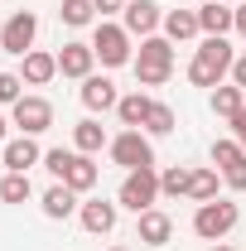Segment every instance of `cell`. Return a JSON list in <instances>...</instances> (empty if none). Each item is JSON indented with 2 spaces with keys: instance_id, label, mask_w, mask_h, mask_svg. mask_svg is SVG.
<instances>
[{
  "instance_id": "9c48e42d",
  "label": "cell",
  "mask_w": 246,
  "mask_h": 251,
  "mask_svg": "<svg viewBox=\"0 0 246 251\" xmlns=\"http://www.w3.org/2000/svg\"><path fill=\"white\" fill-rule=\"evenodd\" d=\"M121 15H125V34H130V39H135V34H140V39H150V34L164 25V10H159L154 0H125Z\"/></svg>"
},
{
  "instance_id": "74e56055",
  "label": "cell",
  "mask_w": 246,
  "mask_h": 251,
  "mask_svg": "<svg viewBox=\"0 0 246 251\" xmlns=\"http://www.w3.org/2000/svg\"><path fill=\"white\" fill-rule=\"evenodd\" d=\"M111 251H125V247H111Z\"/></svg>"
},
{
  "instance_id": "4dcf8cb0",
  "label": "cell",
  "mask_w": 246,
  "mask_h": 251,
  "mask_svg": "<svg viewBox=\"0 0 246 251\" xmlns=\"http://www.w3.org/2000/svg\"><path fill=\"white\" fill-rule=\"evenodd\" d=\"M222 179H227V188L246 193V159H242V164H232V169H222Z\"/></svg>"
},
{
  "instance_id": "8d00e7d4",
  "label": "cell",
  "mask_w": 246,
  "mask_h": 251,
  "mask_svg": "<svg viewBox=\"0 0 246 251\" xmlns=\"http://www.w3.org/2000/svg\"><path fill=\"white\" fill-rule=\"evenodd\" d=\"M213 251H232V247H213Z\"/></svg>"
},
{
  "instance_id": "2e32d148",
  "label": "cell",
  "mask_w": 246,
  "mask_h": 251,
  "mask_svg": "<svg viewBox=\"0 0 246 251\" xmlns=\"http://www.w3.org/2000/svg\"><path fill=\"white\" fill-rule=\"evenodd\" d=\"M29 87H44V82H53L58 77V53H44V49H34L25 53V73H20Z\"/></svg>"
},
{
  "instance_id": "30bf717a",
  "label": "cell",
  "mask_w": 246,
  "mask_h": 251,
  "mask_svg": "<svg viewBox=\"0 0 246 251\" xmlns=\"http://www.w3.org/2000/svg\"><path fill=\"white\" fill-rule=\"evenodd\" d=\"M92 63H97V53H92V44H63L58 49V73L63 77H92Z\"/></svg>"
},
{
  "instance_id": "603a6c76",
  "label": "cell",
  "mask_w": 246,
  "mask_h": 251,
  "mask_svg": "<svg viewBox=\"0 0 246 251\" xmlns=\"http://www.w3.org/2000/svg\"><path fill=\"white\" fill-rule=\"evenodd\" d=\"M188 179H193V169L174 164V169L159 174V193H164V198H188Z\"/></svg>"
},
{
  "instance_id": "5b68a950",
  "label": "cell",
  "mask_w": 246,
  "mask_h": 251,
  "mask_svg": "<svg viewBox=\"0 0 246 251\" xmlns=\"http://www.w3.org/2000/svg\"><path fill=\"white\" fill-rule=\"evenodd\" d=\"M154 198H159V174H154V169H130L116 203L130 208V213L140 218V213H150V208H154Z\"/></svg>"
},
{
  "instance_id": "836d02e7",
  "label": "cell",
  "mask_w": 246,
  "mask_h": 251,
  "mask_svg": "<svg viewBox=\"0 0 246 251\" xmlns=\"http://www.w3.org/2000/svg\"><path fill=\"white\" fill-rule=\"evenodd\" d=\"M232 82H237V87L246 92V58H237V63H232Z\"/></svg>"
},
{
  "instance_id": "ffe728a7",
  "label": "cell",
  "mask_w": 246,
  "mask_h": 251,
  "mask_svg": "<svg viewBox=\"0 0 246 251\" xmlns=\"http://www.w3.org/2000/svg\"><path fill=\"white\" fill-rule=\"evenodd\" d=\"M73 145H77L82 155H97L101 145H111V140H106V126L92 121V116H87V121H77V126H73Z\"/></svg>"
},
{
  "instance_id": "f1b7e54d",
  "label": "cell",
  "mask_w": 246,
  "mask_h": 251,
  "mask_svg": "<svg viewBox=\"0 0 246 251\" xmlns=\"http://www.w3.org/2000/svg\"><path fill=\"white\" fill-rule=\"evenodd\" d=\"M20 87H25V77H20V73H0V106H15V101H20Z\"/></svg>"
},
{
  "instance_id": "d6a6232c",
  "label": "cell",
  "mask_w": 246,
  "mask_h": 251,
  "mask_svg": "<svg viewBox=\"0 0 246 251\" xmlns=\"http://www.w3.org/2000/svg\"><path fill=\"white\" fill-rule=\"evenodd\" d=\"M97 10H101V20H106V15H116V10H125V0H92Z\"/></svg>"
},
{
  "instance_id": "e0dca14e",
  "label": "cell",
  "mask_w": 246,
  "mask_h": 251,
  "mask_svg": "<svg viewBox=\"0 0 246 251\" xmlns=\"http://www.w3.org/2000/svg\"><path fill=\"white\" fill-rule=\"evenodd\" d=\"M77 213H82V227H87L92 237H106V232L116 227V203H101V198H92V203H82Z\"/></svg>"
},
{
  "instance_id": "ba28073f",
  "label": "cell",
  "mask_w": 246,
  "mask_h": 251,
  "mask_svg": "<svg viewBox=\"0 0 246 251\" xmlns=\"http://www.w3.org/2000/svg\"><path fill=\"white\" fill-rule=\"evenodd\" d=\"M10 111H15V126H20L25 135H44V130L53 126V106H49L44 97H20Z\"/></svg>"
},
{
  "instance_id": "d6986e66",
  "label": "cell",
  "mask_w": 246,
  "mask_h": 251,
  "mask_svg": "<svg viewBox=\"0 0 246 251\" xmlns=\"http://www.w3.org/2000/svg\"><path fill=\"white\" fill-rule=\"evenodd\" d=\"M198 34V10H164V39L169 44H184Z\"/></svg>"
},
{
  "instance_id": "4316f807",
  "label": "cell",
  "mask_w": 246,
  "mask_h": 251,
  "mask_svg": "<svg viewBox=\"0 0 246 251\" xmlns=\"http://www.w3.org/2000/svg\"><path fill=\"white\" fill-rule=\"evenodd\" d=\"M145 130H150V135H169V130H174V106L154 101V106H150V116H145Z\"/></svg>"
},
{
  "instance_id": "e575fe53",
  "label": "cell",
  "mask_w": 246,
  "mask_h": 251,
  "mask_svg": "<svg viewBox=\"0 0 246 251\" xmlns=\"http://www.w3.org/2000/svg\"><path fill=\"white\" fill-rule=\"evenodd\" d=\"M232 29H237V34L246 39V5H237V25H232Z\"/></svg>"
},
{
  "instance_id": "6da1fadb",
  "label": "cell",
  "mask_w": 246,
  "mask_h": 251,
  "mask_svg": "<svg viewBox=\"0 0 246 251\" xmlns=\"http://www.w3.org/2000/svg\"><path fill=\"white\" fill-rule=\"evenodd\" d=\"M232 63H237V53H232V44L227 39H203L198 44V53H193V63H188V82L193 87H222V77L232 73Z\"/></svg>"
},
{
  "instance_id": "ac0fdd59",
  "label": "cell",
  "mask_w": 246,
  "mask_h": 251,
  "mask_svg": "<svg viewBox=\"0 0 246 251\" xmlns=\"http://www.w3.org/2000/svg\"><path fill=\"white\" fill-rule=\"evenodd\" d=\"M77 213V193L68 184H53L49 193H44V218H53V222H63V218H73Z\"/></svg>"
},
{
  "instance_id": "8992f818",
  "label": "cell",
  "mask_w": 246,
  "mask_h": 251,
  "mask_svg": "<svg viewBox=\"0 0 246 251\" xmlns=\"http://www.w3.org/2000/svg\"><path fill=\"white\" fill-rule=\"evenodd\" d=\"M106 150H111V159L121 164L125 174H130V169H154V145L140 135V130H121Z\"/></svg>"
},
{
  "instance_id": "d4e9b609",
  "label": "cell",
  "mask_w": 246,
  "mask_h": 251,
  "mask_svg": "<svg viewBox=\"0 0 246 251\" xmlns=\"http://www.w3.org/2000/svg\"><path fill=\"white\" fill-rule=\"evenodd\" d=\"M63 25H73V29H82V25H92L97 20V5L92 0H63Z\"/></svg>"
},
{
  "instance_id": "7a4b0ae2",
  "label": "cell",
  "mask_w": 246,
  "mask_h": 251,
  "mask_svg": "<svg viewBox=\"0 0 246 251\" xmlns=\"http://www.w3.org/2000/svg\"><path fill=\"white\" fill-rule=\"evenodd\" d=\"M135 77H140V87H159V82H169V73H174V44L169 39H140V53H135Z\"/></svg>"
},
{
  "instance_id": "7402d4cb",
  "label": "cell",
  "mask_w": 246,
  "mask_h": 251,
  "mask_svg": "<svg viewBox=\"0 0 246 251\" xmlns=\"http://www.w3.org/2000/svg\"><path fill=\"white\" fill-rule=\"evenodd\" d=\"M242 106H246V92L237 87V82H227V87H213V111H217V116H227V121H232Z\"/></svg>"
},
{
  "instance_id": "f546056e",
  "label": "cell",
  "mask_w": 246,
  "mask_h": 251,
  "mask_svg": "<svg viewBox=\"0 0 246 251\" xmlns=\"http://www.w3.org/2000/svg\"><path fill=\"white\" fill-rule=\"evenodd\" d=\"M68 159H73V150H49L44 164H49V174H53V179H63V174H68Z\"/></svg>"
},
{
  "instance_id": "3957f363",
  "label": "cell",
  "mask_w": 246,
  "mask_h": 251,
  "mask_svg": "<svg viewBox=\"0 0 246 251\" xmlns=\"http://www.w3.org/2000/svg\"><path fill=\"white\" fill-rule=\"evenodd\" d=\"M237 203H227V198H213V203H198V213H193V232L203 237V242H222L232 227H237Z\"/></svg>"
},
{
  "instance_id": "52a82bcc",
  "label": "cell",
  "mask_w": 246,
  "mask_h": 251,
  "mask_svg": "<svg viewBox=\"0 0 246 251\" xmlns=\"http://www.w3.org/2000/svg\"><path fill=\"white\" fill-rule=\"evenodd\" d=\"M34 34H39V15L34 10H15L5 20V29H0V49L25 58V53H34Z\"/></svg>"
},
{
  "instance_id": "1f68e13d",
  "label": "cell",
  "mask_w": 246,
  "mask_h": 251,
  "mask_svg": "<svg viewBox=\"0 0 246 251\" xmlns=\"http://www.w3.org/2000/svg\"><path fill=\"white\" fill-rule=\"evenodd\" d=\"M232 140H242V145H246V106L232 116Z\"/></svg>"
},
{
  "instance_id": "d590c367",
  "label": "cell",
  "mask_w": 246,
  "mask_h": 251,
  "mask_svg": "<svg viewBox=\"0 0 246 251\" xmlns=\"http://www.w3.org/2000/svg\"><path fill=\"white\" fill-rule=\"evenodd\" d=\"M5 126H10V121H5V116H0V145H5Z\"/></svg>"
},
{
  "instance_id": "484cf974",
  "label": "cell",
  "mask_w": 246,
  "mask_h": 251,
  "mask_svg": "<svg viewBox=\"0 0 246 251\" xmlns=\"http://www.w3.org/2000/svg\"><path fill=\"white\" fill-rule=\"evenodd\" d=\"M34 188H29V174H5L0 179V203H25Z\"/></svg>"
},
{
  "instance_id": "cb8c5ba5",
  "label": "cell",
  "mask_w": 246,
  "mask_h": 251,
  "mask_svg": "<svg viewBox=\"0 0 246 251\" xmlns=\"http://www.w3.org/2000/svg\"><path fill=\"white\" fill-rule=\"evenodd\" d=\"M188 198H193V203H213V198H217V169H193Z\"/></svg>"
},
{
  "instance_id": "5bb4252c",
  "label": "cell",
  "mask_w": 246,
  "mask_h": 251,
  "mask_svg": "<svg viewBox=\"0 0 246 251\" xmlns=\"http://www.w3.org/2000/svg\"><path fill=\"white\" fill-rule=\"evenodd\" d=\"M101 179V169L92 164V155H82V150H73V159H68V174H63L58 184H68L73 193H87V188Z\"/></svg>"
},
{
  "instance_id": "83f0119b",
  "label": "cell",
  "mask_w": 246,
  "mask_h": 251,
  "mask_svg": "<svg viewBox=\"0 0 246 251\" xmlns=\"http://www.w3.org/2000/svg\"><path fill=\"white\" fill-rule=\"evenodd\" d=\"M246 150H242V140H217L213 145V164L217 169H232V164H242Z\"/></svg>"
},
{
  "instance_id": "4fadbf2b",
  "label": "cell",
  "mask_w": 246,
  "mask_h": 251,
  "mask_svg": "<svg viewBox=\"0 0 246 251\" xmlns=\"http://www.w3.org/2000/svg\"><path fill=\"white\" fill-rule=\"evenodd\" d=\"M116 101H121V92H116L111 77H97V73L82 77V106H87V111H111Z\"/></svg>"
},
{
  "instance_id": "44dd1931",
  "label": "cell",
  "mask_w": 246,
  "mask_h": 251,
  "mask_svg": "<svg viewBox=\"0 0 246 251\" xmlns=\"http://www.w3.org/2000/svg\"><path fill=\"white\" fill-rule=\"evenodd\" d=\"M150 97L145 92H130V97H121V101H116V116H121V126H130V130H140V126H145V116H150Z\"/></svg>"
},
{
  "instance_id": "8fae6325",
  "label": "cell",
  "mask_w": 246,
  "mask_h": 251,
  "mask_svg": "<svg viewBox=\"0 0 246 251\" xmlns=\"http://www.w3.org/2000/svg\"><path fill=\"white\" fill-rule=\"evenodd\" d=\"M135 237H140L145 247H164V242L174 237V218H169V213H159V208H150V213H140V218H135Z\"/></svg>"
},
{
  "instance_id": "ab89813d",
  "label": "cell",
  "mask_w": 246,
  "mask_h": 251,
  "mask_svg": "<svg viewBox=\"0 0 246 251\" xmlns=\"http://www.w3.org/2000/svg\"><path fill=\"white\" fill-rule=\"evenodd\" d=\"M242 150H246V145H242Z\"/></svg>"
},
{
  "instance_id": "f35d334b",
  "label": "cell",
  "mask_w": 246,
  "mask_h": 251,
  "mask_svg": "<svg viewBox=\"0 0 246 251\" xmlns=\"http://www.w3.org/2000/svg\"><path fill=\"white\" fill-rule=\"evenodd\" d=\"M237 5H246V0H237Z\"/></svg>"
},
{
  "instance_id": "7c38bea8",
  "label": "cell",
  "mask_w": 246,
  "mask_h": 251,
  "mask_svg": "<svg viewBox=\"0 0 246 251\" xmlns=\"http://www.w3.org/2000/svg\"><path fill=\"white\" fill-rule=\"evenodd\" d=\"M44 159V150L34 145V135H20V140H5V169L10 174H29L34 164Z\"/></svg>"
},
{
  "instance_id": "277c9868",
  "label": "cell",
  "mask_w": 246,
  "mask_h": 251,
  "mask_svg": "<svg viewBox=\"0 0 246 251\" xmlns=\"http://www.w3.org/2000/svg\"><path fill=\"white\" fill-rule=\"evenodd\" d=\"M92 53L101 58V68H125L130 63V34H125V25L101 20L97 34H92Z\"/></svg>"
},
{
  "instance_id": "9a60e30c",
  "label": "cell",
  "mask_w": 246,
  "mask_h": 251,
  "mask_svg": "<svg viewBox=\"0 0 246 251\" xmlns=\"http://www.w3.org/2000/svg\"><path fill=\"white\" fill-rule=\"evenodd\" d=\"M237 25V10L232 5H217V0H208L203 10H198V29L213 34V39H227V29Z\"/></svg>"
}]
</instances>
